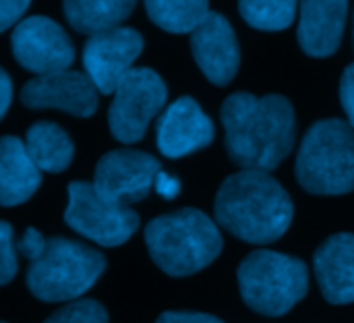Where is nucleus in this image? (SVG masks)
Wrapping results in <instances>:
<instances>
[{
  "mask_svg": "<svg viewBox=\"0 0 354 323\" xmlns=\"http://www.w3.org/2000/svg\"><path fill=\"white\" fill-rule=\"evenodd\" d=\"M315 276L328 303H354V234L340 232L330 237L313 257Z\"/></svg>",
  "mask_w": 354,
  "mask_h": 323,
  "instance_id": "obj_16",
  "label": "nucleus"
},
{
  "mask_svg": "<svg viewBox=\"0 0 354 323\" xmlns=\"http://www.w3.org/2000/svg\"><path fill=\"white\" fill-rule=\"evenodd\" d=\"M135 4L137 0H64L62 10L79 33L95 35L120 27Z\"/></svg>",
  "mask_w": 354,
  "mask_h": 323,
  "instance_id": "obj_19",
  "label": "nucleus"
},
{
  "mask_svg": "<svg viewBox=\"0 0 354 323\" xmlns=\"http://www.w3.org/2000/svg\"><path fill=\"white\" fill-rule=\"evenodd\" d=\"M10 100H12V81L8 77V73L0 66V120L6 114Z\"/></svg>",
  "mask_w": 354,
  "mask_h": 323,
  "instance_id": "obj_29",
  "label": "nucleus"
},
{
  "mask_svg": "<svg viewBox=\"0 0 354 323\" xmlns=\"http://www.w3.org/2000/svg\"><path fill=\"white\" fill-rule=\"evenodd\" d=\"M297 181L313 195H346L354 191V127L328 118L315 122L297 156Z\"/></svg>",
  "mask_w": 354,
  "mask_h": 323,
  "instance_id": "obj_4",
  "label": "nucleus"
},
{
  "mask_svg": "<svg viewBox=\"0 0 354 323\" xmlns=\"http://www.w3.org/2000/svg\"><path fill=\"white\" fill-rule=\"evenodd\" d=\"M156 323H224L222 320L207 315V313H193V311H166L158 317Z\"/></svg>",
  "mask_w": 354,
  "mask_h": 323,
  "instance_id": "obj_27",
  "label": "nucleus"
},
{
  "mask_svg": "<svg viewBox=\"0 0 354 323\" xmlns=\"http://www.w3.org/2000/svg\"><path fill=\"white\" fill-rule=\"evenodd\" d=\"M0 323H2V322H0Z\"/></svg>",
  "mask_w": 354,
  "mask_h": 323,
  "instance_id": "obj_31",
  "label": "nucleus"
},
{
  "mask_svg": "<svg viewBox=\"0 0 354 323\" xmlns=\"http://www.w3.org/2000/svg\"><path fill=\"white\" fill-rule=\"evenodd\" d=\"M160 162L139 149H114L102 156L93 172V185L100 193L120 203H135L149 195Z\"/></svg>",
  "mask_w": 354,
  "mask_h": 323,
  "instance_id": "obj_11",
  "label": "nucleus"
},
{
  "mask_svg": "<svg viewBox=\"0 0 354 323\" xmlns=\"http://www.w3.org/2000/svg\"><path fill=\"white\" fill-rule=\"evenodd\" d=\"M29 4L31 0H0V33L15 25Z\"/></svg>",
  "mask_w": 354,
  "mask_h": 323,
  "instance_id": "obj_25",
  "label": "nucleus"
},
{
  "mask_svg": "<svg viewBox=\"0 0 354 323\" xmlns=\"http://www.w3.org/2000/svg\"><path fill=\"white\" fill-rule=\"evenodd\" d=\"M153 187H156V193H158L160 197H164V199H174V197L180 193V181H178L176 176H170V174L162 172V170H160V174L156 176Z\"/></svg>",
  "mask_w": 354,
  "mask_h": 323,
  "instance_id": "obj_28",
  "label": "nucleus"
},
{
  "mask_svg": "<svg viewBox=\"0 0 354 323\" xmlns=\"http://www.w3.org/2000/svg\"><path fill=\"white\" fill-rule=\"evenodd\" d=\"M41 170L27 154L25 141L12 135L0 137V205L25 203L39 187Z\"/></svg>",
  "mask_w": 354,
  "mask_h": 323,
  "instance_id": "obj_17",
  "label": "nucleus"
},
{
  "mask_svg": "<svg viewBox=\"0 0 354 323\" xmlns=\"http://www.w3.org/2000/svg\"><path fill=\"white\" fill-rule=\"evenodd\" d=\"M236 278L245 305L268 317L288 313L309 290L307 266L297 257L268 249L247 255Z\"/></svg>",
  "mask_w": 354,
  "mask_h": 323,
  "instance_id": "obj_6",
  "label": "nucleus"
},
{
  "mask_svg": "<svg viewBox=\"0 0 354 323\" xmlns=\"http://www.w3.org/2000/svg\"><path fill=\"white\" fill-rule=\"evenodd\" d=\"M149 19L170 33H193L207 17L209 0H145Z\"/></svg>",
  "mask_w": 354,
  "mask_h": 323,
  "instance_id": "obj_20",
  "label": "nucleus"
},
{
  "mask_svg": "<svg viewBox=\"0 0 354 323\" xmlns=\"http://www.w3.org/2000/svg\"><path fill=\"white\" fill-rule=\"evenodd\" d=\"M145 245L153 264L174 278L201 272L224 247L218 224L193 207L151 220L145 228Z\"/></svg>",
  "mask_w": 354,
  "mask_h": 323,
  "instance_id": "obj_3",
  "label": "nucleus"
},
{
  "mask_svg": "<svg viewBox=\"0 0 354 323\" xmlns=\"http://www.w3.org/2000/svg\"><path fill=\"white\" fill-rule=\"evenodd\" d=\"M21 102L33 110H62L73 116L87 118L97 106V87L81 71H58L48 75H37L27 81L21 89Z\"/></svg>",
  "mask_w": 354,
  "mask_h": 323,
  "instance_id": "obj_12",
  "label": "nucleus"
},
{
  "mask_svg": "<svg viewBox=\"0 0 354 323\" xmlns=\"http://www.w3.org/2000/svg\"><path fill=\"white\" fill-rule=\"evenodd\" d=\"M143 50V37L131 27H114L91 35L83 46V66L100 93H114Z\"/></svg>",
  "mask_w": 354,
  "mask_h": 323,
  "instance_id": "obj_10",
  "label": "nucleus"
},
{
  "mask_svg": "<svg viewBox=\"0 0 354 323\" xmlns=\"http://www.w3.org/2000/svg\"><path fill=\"white\" fill-rule=\"evenodd\" d=\"M106 270L100 251L62 237L46 241L44 253L29 261L27 288L44 303L75 301L85 295Z\"/></svg>",
  "mask_w": 354,
  "mask_h": 323,
  "instance_id": "obj_5",
  "label": "nucleus"
},
{
  "mask_svg": "<svg viewBox=\"0 0 354 323\" xmlns=\"http://www.w3.org/2000/svg\"><path fill=\"white\" fill-rule=\"evenodd\" d=\"M218 224L251 245H270L286 234L295 205L286 189L263 170H241L218 189Z\"/></svg>",
  "mask_w": 354,
  "mask_h": 323,
  "instance_id": "obj_2",
  "label": "nucleus"
},
{
  "mask_svg": "<svg viewBox=\"0 0 354 323\" xmlns=\"http://www.w3.org/2000/svg\"><path fill=\"white\" fill-rule=\"evenodd\" d=\"M353 41H354V31H353Z\"/></svg>",
  "mask_w": 354,
  "mask_h": 323,
  "instance_id": "obj_30",
  "label": "nucleus"
},
{
  "mask_svg": "<svg viewBox=\"0 0 354 323\" xmlns=\"http://www.w3.org/2000/svg\"><path fill=\"white\" fill-rule=\"evenodd\" d=\"M17 251L15 234L8 222L0 220V286L8 284L17 274Z\"/></svg>",
  "mask_w": 354,
  "mask_h": 323,
  "instance_id": "obj_23",
  "label": "nucleus"
},
{
  "mask_svg": "<svg viewBox=\"0 0 354 323\" xmlns=\"http://www.w3.org/2000/svg\"><path fill=\"white\" fill-rule=\"evenodd\" d=\"M168 98L166 83L151 68H131L114 89L108 110V124L120 143H137L143 139L149 122L164 108Z\"/></svg>",
  "mask_w": 354,
  "mask_h": 323,
  "instance_id": "obj_8",
  "label": "nucleus"
},
{
  "mask_svg": "<svg viewBox=\"0 0 354 323\" xmlns=\"http://www.w3.org/2000/svg\"><path fill=\"white\" fill-rule=\"evenodd\" d=\"M216 137L212 118L185 95L172 102L158 122V149L166 158H183L207 147Z\"/></svg>",
  "mask_w": 354,
  "mask_h": 323,
  "instance_id": "obj_14",
  "label": "nucleus"
},
{
  "mask_svg": "<svg viewBox=\"0 0 354 323\" xmlns=\"http://www.w3.org/2000/svg\"><path fill=\"white\" fill-rule=\"evenodd\" d=\"M195 62L214 85H228L241 66V48L230 21L220 12L207 17L191 33Z\"/></svg>",
  "mask_w": 354,
  "mask_h": 323,
  "instance_id": "obj_13",
  "label": "nucleus"
},
{
  "mask_svg": "<svg viewBox=\"0 0 354 323\" xmlns=\"http://www.w3.org/2000/svg\"><path fill=\"white\" fill-rule=\"evenodd\" d=\"M348 0H301L299 44L313 58L332 56L344 33Z\"/></svg>",
  "mask_w": 354,
  "mask_h": 323,
  "instance_id": "obj_15",
  "label": "nucleus"
},
{
  "mask_svg": "<svg viewBox=\"0 0 354 323\" xmlns=\"http://www.w3.org/2000/svg\"><path fill=\"white\" fill-rule=\"evenodd\" d=\"M10 48L17 62L35 75L68 71L75 62V46L68 33L41 15L27 17L15 25Z\"/></svg>",
  "mask_w": 354,
  "mask_h": 323,
  "instance_id": "obj_9",
  "label": "nucleus"
},
{
  "mask_svg": "<svg viewBox=\"0 0 354 323\" xmlns=\"http://www.w3.org/2000/svg\"><path fill=\"white\" fill-rule=\"evenodd\" d=\"M64 222L81 237L102 245L118 247L139 228V216L127 205L100 193L93 183H71Z\"/></svg>",
  "mask_w": 354,
  "mask_h": 323,
  "instance_id": "obj_7",
  "label": "nucleus"
},
{
  "mask_svg": "<svg viewBox=\"0 0 354 323\" xmlns=\"http://www.w3.org/2000/svg\"><path fill=\"white\" fill-rule=\"evenodd\" d=\"M297 4V0H239V12L255 29L282 31L292 25Z\"/></svg>",
  "mask_w": 354,
  "mask_h": 323,
  "instance_id": "obj_21",
  "label": "nucleus"
},
{
  "mask_svg": "<svg viewBox=\"0 0 354 323\" xmlns=\"http://www.w3.org/2000/svg\"><path fill=\"white\" fill-rule=\"evenodd\" d=\"M44 323H108V313L97 301L81 299L58 309Z\"/></svg>",
  "mask_w": 354,
  "mask_h": 323,
  "instance_id": "obj_22",
  "label": "nucleus"
},
{
  "mask_svg": "<svg viewBox=\"0 0 354 323\" xmlns=\"http://www.w3.org/2000/svg\"><path fill=\"white\" fill-rule=\"evenodd\" d=\"M340 102L348 116V124L354 127V64L346 66L340 79Z\"/></svg>",
  "mask_w": 354,
  "mask_h": 323,
  "instance_id": "obj_26",
  "label": "nucleus"
},
{
  "mask_svg": "<svg viewBox=\"0 0 354 323\" xmlns=\"http://www.w3.org/2000/svg\"><path fill=\"white\" fill-rule=\"evenodd\" d=\"M46 237L39 232V230H35V228H27L25 230V234L21 237V241H19V251L29 259V261H35L41 253H44V249H46Z\"/></svg>",
  "mask_w": 354,
  "mask_h": 323,
  "instance_id": "obj_24",
  "label": "nucleus"
},
{
  "mask_svg": "<svg viewBox=\"0 0 354 323\" xmlns=\"http://www.w3.org/2000/svg\"><path fill=\"white\" fill-rule=\"evenodd\" d=\"M224 143L230 160L243 170L270 172L295 147L297 118L292 104L278 93L257 98L239 91L226 98L220 110Z\"/></svg>",
  "mask_w": 354,
  "mask_h": 323,
  "instance_id": "obj_1",
  "label": "nucleus"
},
{
  "mask_svg": "<svg viewBox=\"0 0 354 323\" xmlns=\"http://www.w3.org/2000/svg\"><path fill=\"white\" fill-rule=\"evenodd\" d=\"M25 147L33 164L44 172H64L75 156V145L68 133L56 122L39 120L27 129Z\"/></svg>",
  "mask_w": 354,
  "mask_h": 323,
  "instance_id": "obj_18",
  "label": "nucleus"
}]
</instances>
